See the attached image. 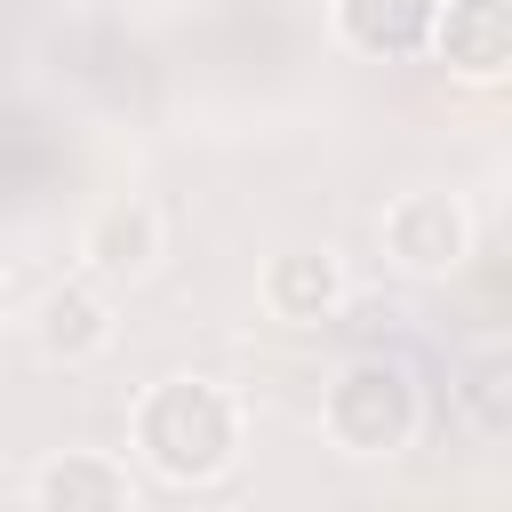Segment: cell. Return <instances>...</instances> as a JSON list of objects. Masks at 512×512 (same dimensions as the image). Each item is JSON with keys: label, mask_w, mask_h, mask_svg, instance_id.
<instances>
[{"label": "cell", "mask_w": 512, "mask_h": 512, "mask_svg": "<svg viewBox=\"0 0 512 512\" xmlns=\"http://www.w3.org/2000/svg\"><path fill=\"white\" fill-rule=\"evenodd\" d=\"M128 448L160 488H216L248 456V408L216 376H160L128 408Z\"/></svg>", "instance_id": "cell-1"}, {"label": "cell", "mask_w": 512, "mask_h": 512, "mask_svg": "<svg viewBox=\"0 0 512 512\" xmlns=\"http://www.w3.org/2000/svg\"><path fill=\"white\" fill-rule=\"evenodd\" d=\"M416 424H424V392H416V376H408L400 360H384V352L344 360V368L328 376V392H320V440H328L336 456L384 464V456H400V448L416 440Z\"/></svg>", "instance_id": "cell-2"}, {"label": "cell", "mask_w": 512, "mask_h": 512, "mask_svg": "<svg viewBox=\"0 0 512 512\" xmlns=\"http://www.w3.org/2000/svg\"><path fill=\"white\" fill-rule=\"evenodd\" d=\"M376 240H384V264H392V272H408V280H448V272H464V256H472V208H464L456 192H440V184H408V192L384 200Z\"/></svg>", "instance_id": "cell-3"}, {"label": "cell", "mask_w": 512, "mask_h": 512, "mask_svg": "<svg viewBox=\"0 0 512 512\" xmlns=\"http://www.w3.org/2000/svg\"><path fill=\"white\" fill-rule=\"evenodd\" d=\"M168 256V216L144 192H112L88 224H80V264L88 280H144Z\"/></svg>", "instance_id": "cell-4"}, {"label": "cell", "mask_w": 512, "mask_h": 512, "mask_svg": "<svg viewBox=\"0 0 512 512\" xmlns=\"http://www.w3.org/2000/svg\"><path fill=\"white\" fill-rule=\"evenodd\" d=\"M464 88H496L512 72V0H440L424 40Z\"/></svg>", "instance_id": "cell-5"}, {"label": "cell", "mask_w": 512, "mask_h": 512, "mask_svg": "<svg viewBox=\"0 0 512 512\" xmlns=\"http://www.w3.org/2000/svg\"><path fill=\"white\" fill-rule=\"evenodd\" d=\"M256 304L288 328H320L352 304V272L336 248H280L264 272H256Z\"/></svg>", "instance_id": "cell-6"}, {"label": "cell", "mask_w": 512, "mask_h": 512, "mask_svg": "<svg viewBox=\"0 0 512 512\" xmlns=\"http://www.w3.org/2000/svg\"><path fill=\"white\" fill-rule=\"evenodd\" d=\"M24 328H32V344H40L48 360H64V368L104 360V352H112V336H120L104 280H56V288H40V296H32V312H24Z\"/></svg>", "instance_id": "cell-7"}, {"label": "cell", "mask_w": 512, "mask_h": 512, "mask_svg": "<svg viewBox=\"0 0 512 512\" xmlns=\"http://www.w3.org/2000/svg\"><path fill=\"white\" fill-rule=\"evenodd\" d=\"M24 496L48 504V512H120V504L144 496V480H136L120 456H104V448H64V456L32 464Z\"/></svg>", "instance_id": "cell-8"}, {"label": "cell", "mask_w": 512, "mask_h": 512, "mask_svg": "<svg viewBox=\"0 0 512 512\" xmlns=\"http://www.w3.org/2000/svg\"><path fill=\"white\" fill-rule=\"evenodd\" d=\"M432 8L440 0H328V32L368 64H400V56H424Z\"/></svg>", "instance_id": "cell-9"}, {"label": "cell", "mask_w": 512, "mask_h": 512, "mask_svg": "<svg viewBox=\"0 0 512 512\" xmlns=\"http://www.w3.org/2000/svg\"><path fill=\"white\" fill-rule=\"evenodd\" d=\"M504 376H512V360L504 352H480V368H472V384H464V408H472V424H480V440H504Z\"/></svg>", "instance_id": "cell-10"}, {"label": "cell", "mask_w": 512, "mask_h": 512, "mask_svg": "<svg viewBox=\"0 0 512 512\" xmlns=\"http://www.w3.org/2000/svg\"><path fill=\"white\" fill-rule=\"evenodd\" d=\"M8 320H16V280L0 272V328H8Z\"/></svg>", "instance_id": "cell-11"}]
</instances>
